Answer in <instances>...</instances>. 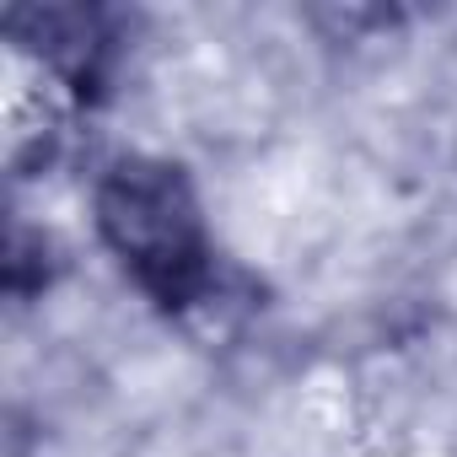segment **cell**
<instances>
[{
    "mask_svg": "<svg viewBox=\"0 0 457 457\" xmlns=\"http://www.w3.org/2000/svg\"><path fill=\"white\" fill-rule=\"evenodd\" d=\"M97 237L162 307L188 312L215 291V248L188 172L167 156H119L92 188Z\"/></svg>",
    "mask_w": 457,
    "mask_h": 457,
    "instance_id": "cell-1",
    "label": "cell"
},
{
    "mask_svg": "<svg viewBox=\"0 0 457 457\" xmlns=\"http://www.w3.org/2000/svg\"><path fill=\"white\" fill-rule=\"evenodd\" d=\"M12 54L49 71L71 103H92L113 65V17L97 6H17L6 12Z\"/></svg>",
    "mask_w": 457,
    "mask_h": 457,
    "instance_id": "cell-2",
    "label": "cell"
}]
</instances>
